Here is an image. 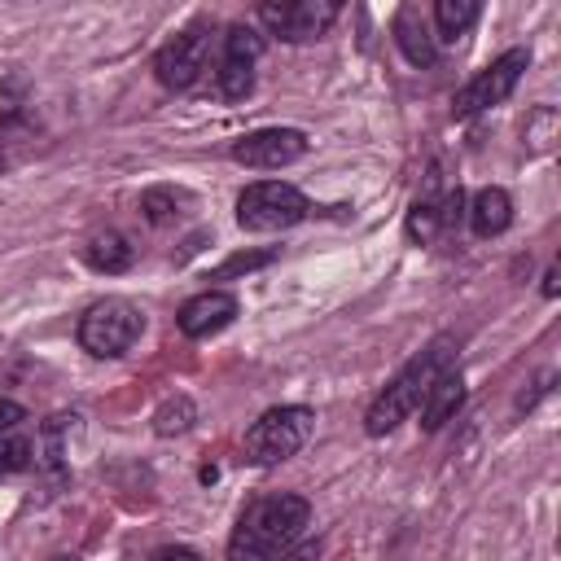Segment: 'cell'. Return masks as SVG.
Returning a JSON list of instances; mask_svg holds the SVG:
<instances>
[{
  "label": "cell",
  "instance_id": "obj_1",
  "mask_svg": "<svg viewBox=\"0 0 561 561\" xmlns=\"http://www.w3.org/2000/svg\"><path fill=\"white\" fill-rule=\"evenodd\" d=\"M307 522H311V504L302 495H294V491L259 495L241 513V522H237V530L228 539V557H237V561L280 557V552H289L298 543V535L307 530Z\"/></svg>",
  "mask_w": 561,
  "mask_h": 561
},
{
  "label": "cell",
  "instance_id": "obj_2",
  "mask_svg": "<svg viewBox=\"0 0 561 561\" xmlns=\"http://www.w3.org/2000/svg\"><path fill=\"white\" fill-rule=\"evenodd\" d=\"M451 359H456V342H451V337L430 342V346H425L416 359H408L403 373L373 399V408H368V416H364V430H368V434H390L412 408H421L425 390L434 386V377H438L443 368H451Z\"/></svg>",
  "mask_w": 561,
  "mask_h": 561
},
{
  "label": "cell",
  "instance_id": "obj_3",
  "mask_svg": "<svg viewBox=\"0 0 561 561\" xmlns=\"http://www.w3.org/2000/svg\"><path fill=\"white\" fill-rule=\"evenodd\" d=\"M140 333H145V316L127 298H101L79 320V346L96 359H114L131 351Z\"/></svg>",
  "mask_w": 561,
  "mask_h": 561
},
{
  "label": "cell",
  "instance_id": "obj_4",
  "mask_svg": "<svg viewBox=\"0 0 561 561\" xmlns=\"http://www.w3.org/2000/svg\"><path fill=\"white\" fill-rule=\"evenodd\" d=\"M307 215H311V202L294 184H280V180L250 184L237 197V224L250 232H280V228L302 224Z\"/></svg>",
  "mask_w": 561,
  "mask_h": 561
},
{
  "label": "cell",
  "instance_id": "obj_5",
  "mask_svg": "<svg viewBox=\"0 0 561 561\" xmlns=\"http://www.w3.org/2000/svg\"><path fill=\"white\" fill-rule=\"evenodd\" d=\"M311 425H316L311 408H272V412H263L245 430V460H254V465L289 460L307 443Z\"/></svg>",
  "mask_w": 561,
  "mask_h": 561
},
{
  "label": "cell",
  "instance_id": "obj_6",
  "mask_svg": "<svg viewBox=\"0 0 561 561\" xmlns=\"http://www.w3.org/2000/svg\"><path fill=\"white\" fill-rule=\"evenodd\" d=\"M526 61H530V53H526V48H508L504 57H495L482 75H473V79L451 96V114H456V118H469V114H478V110L500 105V101L517 88V79H522V70H526Z\"/></svg>",
  "mask_w": 561,
  "mask_h": 561
},
{
  "label": "cell",
  "instance_id": "obj_7",
  "mask_svg": "<svg viewBox=\"0 0 561 561\" xmlns=\"http://www.w3.org/2000/svg\"><path fill=\"white\" fill-rule=\"evenodd\" d=\"M206 53H210V31H206V26H188L184 35H175L171 44L158 48V57H153L158 83L171 88V92L193 88L197 75L206 70Z\"/></svg>",
  "mask_w": 561,
  "mask_h": 561
},
{
  "label": "cell",
  "instance_id": "obj_8",
  "mask_svg": "<svg viewBox=\"0 0 561 561\" xmlns=\"http://www.w3.org/2000/svg\"><path fill=\"white\" fill-rule=\"evenodd\" d=\"M259 53H263V39H259L250 26H232V31L224 35V57H219V70H215V92H219L224 101L250 96Z\"/></svg>",
  "mask_w": 561,
  "mask_h": 561
},
{
  "label": "cell",
  "instance_id": "obj_9",
  "mask_svg": "<svg viewBox=\"0 0 561 561\" xmlns=\"http://www.w3.org/2000/svg\"><path fill=\"white\" fill-rule=\"evenodd\" d=\"M307 153V136L298 127H263V131H250L232 145V158L241 167H254V171H276V167H289Z\"/></svg>",
  "mask_w": 561,
  "mask_h": 561
},
{
  "label": "cell",
  "instance_id": "obj_10",
  "mask_svg": "<svg viewBox=\"0 0 561 561\" xmlns=\"http://www.w3.org/2000/svg\"><path fill=\"white\" fill-rule=\"evenodd\" d=\"M232 316H237V298L224 289H206L180 307V333L184 337H210L224 324H232Z\"/></svg>",
  "mask_w": 561,
  "mask_h": 561
},
{
  "label": "cell",
  "instance_id": "obj_11",
  "mask_svg": "<svg viewBox=\"0 0 561 561\" xmlns=\"http://www.w3.org/2000/svg\"><path fill=\"white\" fill-rule=\"evenodd\" d=\"M259 22H263L272 35L289 39V44L316 39V26H311V13H307L302 0H259Z\"/></svg>",
  "mask_w": 561,
  "mask_h": 561
},
{
  "label": "cell",
  "instance_id": "obj_12",
  "mask_svg": "<svg viewBox=\"0 0 561 561\" xmlns=\"http://www.w3.org/2000/svg\"><path fill=\"white\" fill-rule=\"evenodd\" d=\"M460 399H465L460 368H443V373L434 377V386L425 390V399H421V425H425V430H438V425L460 408Z\"/></svg>",
  "mask_w": 561,
  "mask_h": 561
},
{
  "label": "cell",
  "instance_id": "obj_13",
  "mask_svg": "<svg viewBox=\"0 0 561 561\" xmlns=\"http://www.w3.org/2000/svg\"><path fill=\"white\" fill-rule=\"evenodd\" d=\"M31 149H35V123L22 110H4L0 114V175L13 171Z\"/></svg>",
  "mask_w": 561,
  "mask_h": 561
},
{
  "label": "cell",
  "instance_id": "obj_14",
  "mask_svg": "<svg viewBox=\"0 0 561 561\" xmlns=\"http://www.w3.org/2000/svg\"><path fill=\"white\" fill-rule=\"evenodd\" d=\"M508 219H513V202H508V193L504 188H478V197H473V206H469V224H473V232L478 237H500L504 228H508Z\"/></svg>",
  "mask_w": 561,
  "mask_h": 561
},
{
  "label": "cell",
  "instance_id": "obj_15",
  "mask_svg": "<svg viewBox=\"0 0 561 561\" xmlns=\"http://www.w3.org/2000/svg\"><path fill=\"white\" fill-rule=\"evenodd\" d=\"M188 206H193V197H188L184 188H171V184H158V188H149V193L140 197V215H145L153 228L180 224Z\"/></svg>",
  "mask_w": 561,
  "mask_h": 561
},
{
  "label": "cell",
  "instance_id": "obj_16",
  "mask_svg": "<svg viewBox=\"0 0 561 561\" xmlns=\"http://www.w3.org/2000/svg\"><path fill=\"white\" fill-rule=\"evenodd\" d=\"M83 259L96 267V272H110V276H118V272H127L131 267V245H127V237L123 232H96L88 245H83Z\"/></svg>",
  "mask_w": 561,
  "mask_h": 561
},
{
  "label": "cell",
  "instance_id": "obj_17",
  "mask_svg": "<svg viewBox=\"0 0 561 561\" xmlns=\"http://www.w3.org/2000/svg\"><path fill=\"white\" fill-rule=\"evenodd\" d=\"M394 39H399V48H403V57L412 66H430L434 61V39L425 35V26H416V13L412 9H403L394 18Z\"/></svg>",
  "mask_w": 561,
  "mask_h": 561
},
{
  "label": "cell",
  "instance_id": "obj_18",
  "mask_svg": "<svg viewBox=\"0 0 561 561\" xmlns=\"http://www.w3.org/2000/svg\"><path fill=\"white\" fill-rule=\"evenodd\" d=\"M478 18V0H434V22H438V35L443 39H456L473 26Z\"/></svg>",
  "mask_w": 561,
  "mask_h": 561
},
{
  "label": "cell",
  "instance_id": "obj_19",
  "mask_svg": "<svg viewBox=\"0 0 561 561\" xmlns=\"http://www.w3.org/2000/svg\"><path fill=\"white\" fill-rule=\"evenodd\" d=\"M193 416H197V408H193V399L188 394H171L158 412H153V430L167 438V434H184L188 425H193Z\"/></svg>",
  "mask_w": 561,
  "mask_h": 561
},
{
  "label": "cell",
  "instance_id": "obj_20",
  "mask_svg": "<svg viewBox=\"0 0 561 561\" xmlns=\"http://www.w3.org/2000/svg\"><path fill=\"white\" fill-rule=\"evenodd\" d=\"M31 465V438L13 430H0V473H18Z\"/></svg>",
  "mask_w": 561,
  "mask_h": 561
},
{
  "label": "cell",
  "instance_id": "obj_21",
  "mask_svg": "<svg viewBox=\"0 0 561 561\" xmlns=\"http://www.w3.org/2000/svg\"><path fill=\"white\" fill-rule=\"evenodd\" d=\"M61 421L66 416H53L48 425H44V447H39V460H44V469H61Z\"/></svg>",
  "mask_w": 561,
  "mask_h": 561
},
{
  "label": "cell",
  "instance_id": "obj_22",
  "mask_svg": "<svg viewBox=\"0 0 561 561\" xmlns=\"http://www.w3.org/2000/svg\"><path fill=\"white\" fill-rule=\"evenodd\" d=\"M276 254L272 250H254V254H232L224 267H215V280H228V276H237V272H250V267H263V263H272Z\"/></svg>",
  "mask_w": 561,
  "mask_h": 561
},
{
  "label": "cell",
  "instance_id": "obj_23",
  "mask_svg": "<svg viewBox=\"0 0 561 561\" xmlns=\"http://www.w3.org/2000/svg\"><path fill=\"white\" fill-rule=\"evenodd\" d=\"M302 4H307V13H311L316 35H324V31L337 22V13H342V0H302Z\"/></svg>",
  "mask_w": 561,
  "mask_h": 561
},
{
  "label": "cell",
  "instance_id": "obj_24",
  "mask_svg": "<svg viewBox=\"0 0 561 561\" xmlns=\"http://www.w3.org/2000/svg\"><path fill=\"white\" fill-rule=\"evenodd\" d=\"M26 421V412L13 403V399H0V430H13V425H22Z\"/></svg>",
  "mask_w": 561,
  "mask_h": 561
}]
</instances>
